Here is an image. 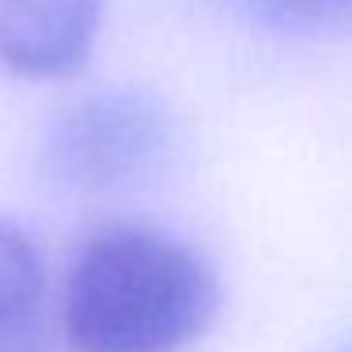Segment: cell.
Returning <instances> with one entry per match:
<instances>
[{"label": "cell", "instance_id": "cell-5", "mask_svg": "<svg viewBox=\"0 0 352 352\" xmlns=\"http://www.w3.org/2000/svg\"><path fill=\"white\" fill-rule=\"evenodd\" d=\"M261 23L292 34H322L352 27V0H246Z\"/></svg>", "mask_w": 352, "mask_h": 352}, {"label": "cell", "instance_id": "cell-2", "mask_svg": "<svg viewBox=\"0 0 352 352\" xmlns=\"http://www.w3.org/2000/svg\"><path fill=\"white\" fill-rule=\"evenodd\" d=\"M175 114L140 87H107L72 102L50 125L42 175L69 193H114L155 178L175 155Z\"/></svg>", "mask_w": 352, "mask_h": 352}, {"label": "cell", "instance_id": "cell-3", "mask_svg": "<svg viewBox=\"0 0 352 352\" xmlns=\"http://www.w3.org/2000/svg\"><path fill=\"white\" fill-rule=\"evenodd\" d=\"M102 23V0H0V65L27 80L84 69Z\"/></svg>", "mask_w": 352, "mask_h": 352}, {"label": "cell", "instance_id": "cell-1", "mask_svg": "<svg viewBox=\"0 0 352 352\" xmlns=\"http://www.w3.org/2000/svg\"><path fill=\"white\" fill-rule=\"evenodd\" d=\"M220 307L216 273L193 246L140 223L99 228L61 288L72 352H186Z\"/></svg>", "mask_w": 352, "mask_h": 352}, {"label": "cell", "instance_id": "cell-4", "mask_svg": "<svg viewBox=\"0 0 352 352\" xmlns=\"http://www.w3.org/2000/svg\"><path fill=\"white\" fill-rule=\"evenodd\" d=\"M0 352H50L46 265L27 231L0 220Z\"/></svg>", "mask_w": 352, "mask_h": 352}, {"label": "cell", "instance_id": "cell-6", "mask_svg": "<svg viewBox=\"0 0 352 352\" xmlns=\"http://www.w3.org/2000/svg\"><path fill=\"white\" fill-rule=\"evenodd\" d=\"M341 352H352V341H349V344H344V349H341Z\"/></svg>", "mask_w": 352, "mask_h": 352}]
</instances>
